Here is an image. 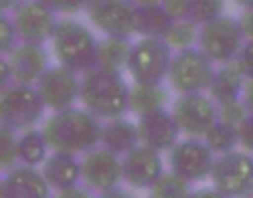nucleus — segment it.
<instances>
[{"mask_svg":"<svg viewBox=\"0 0 253 198\" xmlns=\"http://www.w3.org/2000/svg\"><path fill=\"white\" fill-rule=\"evenodd\" d=\"M47 145L52 151L68 155H87L97 148L102 139V125L99 118L85 108H68L54 111L42 129Z\"/></svg>","mask_w":253,"mask_h":198,"instance_id":"nucleus-1","label":"nucleus"},{"mask_svg":"<svg viewBox=\"0 0 253 198\" xmlns=\"http://www.w3.org/2000/svg\"><path fill=\"white\" fill-rule=\"evenodd\" d=\"M130 87L122 73L94 68L80 82V103L99 120L122 118L128 111Z\"/></svg>","mask_w":253,"mask_h":198,"instance_id":"nucleus-2","label":"nucleus"},{"mask_svg":"<svg viewBox=\"0 0 253 198\" xmlns=\"http://www.w3.org/2000/svg\"><path fill=\"white\" fill-rule=\"evenodd\" d=\"M52 49L61 66L85 75L97 68L99 40L78 19H61L52 39Z\"/></svg>","mask_w":253,"mask_h":198,"instance_id":"nucleus-3","label":"nucleus"},{"mask_svg":"<svg viewBox=\"0 0 253 198\" xmlns=\"http://www.w3.org/2000/svg\"><path fill=\"white\" fill-rule=\"evenodd\" d=\"M45 103L33 85L12 84L0 96V122L12 132L32 131L42 120Z\"/></svg>","mask_w":253,"mask_h":198,"instance_id":"nucleus-4","label":"nucleus"},{"mask_svg":"<svg viewBox=\"0 0 253 198\" xmlns=\"http://www.w3.org/2000/svg\"><path fill=\"white\" fill-rule=\"evenodd\" d=\"M213 61L200 49H187L173 54L169 82L173 91L182 94H201L208 91L215 77Z\"/></svg>","mask_w":253,"mask_h":198,"instance_id":"nucleus-5","label":"nucleus"},{"mask_svg":"<svg viewBox=\"0 0 253 198\" xmlns=\"http://www.w3.org/2000/svg\"><path fill=\"white\" fill-rule=\"evenodd\" d=\"M245 35L241 32L239 19L222 14L208 25L200 28L198 49L203 50L213 63L227 64L238 59L243 49Z\"/></svg>","mask_w":253,"mask_h":198,"instance_id":"nucleus-6","label":"nucleus"},{"mask_svg":"<svg viewBox=\"0 0 253 198\" xmlns=\"http://www.w3.org/2000/svg\"><path fill=\"white\" fill-rule=\"evenodd\" d=\"M173 54L167 40L139 39L132 47L128 73L137 84H163L169 78Z\"/></svg>","mask_w":253,"mask_h":198,"instance_id":"nucleus-7","label":"nucleus"},{"mask_svg":"<svg viewBox=\"0 0 253 198\" xmlns=\"http://www.w3.org/2000/svg\"><path fill=\"white\" fill-rule=\"evenodd\" d=\"M210 179L215 190L229 198L253 197V156L238 149L218 155Z\"/></svg>","mask_w":253,"mask_h":198,"instance_id":"nucleus-8","label":"nucleus"},{"mask_svg":"<svg viewBox=\"0 0 253 198\" xmlns=\"http://www.w3.org/2000/svg\"><path fill=\"white\" fill-rule=\"evenodd\" d=\"M172 115L187 138H205L207 132L218 122V104L205 92L182 94L175 99Z\"/></svg>","mask_w":253,"mask_h":198,"instance_id":"nucleus-9","label":"nucleus"},{"mask_svg":"<svg viewBox=\"0 0 253 198\" xmlns=\"http://www.w3.org/2000/svg\"><path fill=\"white\" fill-rule=\"evenodd\" d=\"M12 23L18 32L19 44L43 46L47 40L54 39L61 19L47 2H23L16 4L12 11Z\"/></svg>","mask_w":253,"mask_h":198,"instance_id":"nucleus-10","label":"nucleus"},{"mask_svg":"<svg viewBox=\"0 0 253 198\" xmlns=\"http://www.w3.org/2000/svg\"><path fill=\"white\" fill-rule=\"evenodd\" d=\"M215 153L198 138H186L169 151L170 170L189 183H200L211 176Z\"/></svg>","mask_w":253,"mask_h":198,"instance_id":"nucleus-11","label":"nucleus"},{"mask_svg":"<svg viewBox=\"0 0 253 198\" xmlns=\"http://www.w3.org/2000/svg\"><path fill=\"white\" fill-rule=\"evenodd\" d=\"M87 14L92 25L106 37L128 39L135 30V4L123 0H94L87 4Z\"/></svg>","mask_w":253,"mask_h":198,"instance_id":"nucleus-12","label":"nucleus"},{"mask_svg":"<svg viewBox=\"0 0 253 198\" xmlns=\"http://www.w3.org/2000/svg\"><path fill=\"white\" fill-rule=\"evenodd\" d=\"M80 82L82 78H78V73L56 64L42 75L35 87L47 108L63 111L73 108L75 101L80 99Z\"/></svg>","mask_w":253,"mask_h":198,"instance_id":"nucleus-13","label":"nucleus"},{"mask_svg":"<svg viewBox=\"0 0 253 198\" xmlns=\"http://www.w3.org/2000/svg\"><path fill=\"white\" fill-rule=\"evenodd\" d=\"M82 179L90 191L99 195L116 190L123 181L122 158L106 148H95L82 158Z\"/></svg>","mask_w":253,"mask_h":198,"instance_id":"nucleus-14","label":"nucleus"},{"mask_svg":"<svg viewBox=\"0 0 253 198\" xmlns=\"http://www.w3.org/2000/svg\"><path fill=\"white\" fill-rule=\"evenodd\" d=\"M123 181L128 186L146 190L153 188L158 183L160 177L165 174L163 158L158 151L139 145L130 153H126L122 158Z\"/></svg>","mask_w":253,"mask_h":198,"instance_id":"nucleus-15","label":"nucleus"},{"mask_svg":"<svg viewBox=\"0 0 253 198\" xmlns=\"http://www.w3.org/2000/svg\"><path fill=\"white\" fill-rule=\"evenodd\" d=\"M5 59L11 68L14 84L21 85H37L42 75L50 68L45 47L33 44H18Z\"/></svg>","mask_w":253,"mask_h":198,"instance_id":"nucleus-16","label":"nucleus"},{"mask_svg":"<svg viewBox=\"0 0 253 198\" xmlns=\"http://www.w3.org/2000/svg\"><path fill=\"white\" fill-rule=\"evenodd\" d=\"M49 183L37 167L16 165L0 183V198H50Z\"/></svg>","mask_w":253,"mask_h":198,"instance_id":"nucleus-17","label":"nucleus"},{"mask_svg":"<svg viewBox=\"0 0 253 198\" xmlns=\"http://www.w3.org/2000/svg\"><path fill=\"white\" fill-rule=\"evenodd\" d=\"M139 139L142 146L155 151H170L179 143L180 129L173 118L172 111H160L155 115L139 118Z\"/></svg>","mask_w":253,"mask_h":198,"instance_id":"nucleus-18","label":"nucleus"},{"mask_svg":"<svg viewBox=\"0 0 253 198\" xmlns=\"http://www.w3.org/2000/svg\"><path fill=\"white\" fill-rule=\"evenodd\" d=\"M42 174L56 191L78 186V181L82 179V160L75 155L52 151L42 163Z\"/></svg>","mask_w":253,"mask_h":198,"instance_id":"nucleus-19","label":"nucleus"},{"mask_svg":"<svg viewBox=\"0 0 253 198\" xmlns=\"http://www.w3.org/2000/svg\"><path fill=\"white\" fill-rule=\"evenodd\" d=\"M246 78L243 75L241 68L236 61L227 64H220L217 71H215L213 82L210 85V98L213 99L218 106L234 103L243 99V92H245Z\"/></svg>","mask_w":253,"mask_h":198,"instance_id":"nucleus-20","label":"nucleus"},{"mask_svg":"<svg viewBox=\"0 0 253 198\" xmlns=\"http://www.w3.org/2000/svg\"><path fill=\"white\" fill-rule=\"evenodd\" d=\"M173 25L172 16L165 5L158 2H139L135 4V30L141 39L165 40Z\"/></svg>","mask_w":253,"mask_h":198,"instance_id":"nucleus-21","label":"nucleus"},{"mask_svg":"<svg viewBox=\"0 0 253 198\" xmlns=\"http://www.w3.org/2000/svg\"><path fill=\"white\" fill-rule=\"evenodd\" d=\"M170 94L163 84H137L130 87L128 94V110L135 113L139 118L165 111Z\"/></svg>","mask_w":253,"mask_h":198,"instance_id":"nucleus-22","label":"nucleus"},{"mask_svg":"<svg viewBox=\"0 0 253 198\" xmlns=\"http://www.w3.org/2000/svg\"><path fill=\"white\" fill-rule=\"evenodd\" d=\"M102 148L109 149L115 155H123L130 153L134 148L141 145L139 139V129L137 124L126 120V118H115L109 120L106 125H102Z\"/></svg>","mask_w":253,"mask_h":198,"instance_id":"nucleus-23","label":"nucleus"},{"mask_svg":"<svg viewBox=\"0 0 253 198\" xmlns=\"http://www.w3.org/2000/svg\"><path fill=\"white\" fill-rule=\"evenodd\" d=\"M132 47H134V44L128 39L104 37L102 40H99L97 68L113 71V73H122L125 68H128Z\"/></svg>","mask_w":253,"mask_h":198,"instance_id":"nucleus-24","label":"nucleus"},{"mask_svg":"<svg viewBox=\"0 0 253 198\" xmlns=\"http://www.w3.org/2000/svg\"><path fill=\"white\" fill-rule=\"evenodd\" d=\"M47 139L42 131H26L18 138V156L21 165L37 167L47 160Z\"/></svg>","mask_w":253,"mask_h":198,"instance_id":"nucleus-25","label":"nucleus"},{"mask_svg":"<svg viewBox=\"0 0 253 198\" xmlns=\"http://www.w3.org/2000/svg\"><path fill=\"white\" fill-rule=\"evenodd\" d=\"M205 143L210 146V149L217 155H225V153L234 151V148L239 145V132L238 127L225 124L218 120L205 136Z\"/></svg>","mask_w":253,"mask_h":198,"instance_id":"nucleus-26","label":"nucleus"},{"mask_svg":"<svg viewBox=\"0 0 253 198\" xmlns=\"http://www.w3.org/2000/svg\"><path fill=\"white\" fill-rule=\"evenodd\" d=\"M198 39H200V28L187 19H180V21H173L165 40L172 49H177V52H182L187 49H194V44H198Z\"/></svg>","mask_w":253,"mask_h":198,"instance_id":"nucleus-27","label":"nucleus"},{"mask_svg":"<svg viewBox=\"0 0 253 198\" xmlns=\"http://www.w3.org/2000/svg\"><path fill=\"white\" fill-rule=\"evenodd\" d=\"M151 190L153 198H189L193 193L189 181L177 176L172 170L163 174Z\"/></svg>","mask_w":253,"mask_h":198,"instance_id":"nucleus-28","label":"nucleus"},{"mask_svg":"<svg viewBox=\"0 0 253 198\" xmlns=\"http://www.w3.org/2000/svg\"><path fill=\"white\" fill-rule=\"evenodd\" d=\"M222 12H224V2L220 0H189L186 19L201 28L213 19L220 18Z\"/></svg>","mask_w":253,"mask_h":198,"instance_id":"nucleus-29","label":"nucleus"},{"mask_svg":"<svg viewBox=\"0 0 253 198\" xmlns=\"http://www.w3.org/2000/svg\"><path fill=\"white\" fill-rule=\"evenodd\" d=\"M19 162L18 156V138L16 132L11 129H0V167L4 172L14 169L16 163Z\"/></svg>","mask_w":253,"mask_h":198,"instance_id":"nucleus-30","label":"nucleus"},{"mask_svg":"<svg viewBox=\"0 0 253 198\" xmlns=\"http://www.w3.org/2000/svg\"><path fill=\"white\" fill-rule=\"evenodd\" d=\"M248 117H250V111L243 99L234 101V103L224 104V106H218V120L225 122V124L232 125V127H239Z\"/></svg>","mask_w":253,"mask_h":198,"instance_id":"nucleus-31","label":"nucleus"},{"mask_svg":"<svg viewBox=\"0 0 253 198\" xmlns=\"http://www.w3.org/2000/svg\"><path fill=\"white\" fill-rule=\"evenodd\" d=\"M18 44L19 39L12 18H9L7 14H2V18H0V52L9 54Z\"/></svg>","mask_w":253,"mask_h":198,"instance_id":"nucleus-32","label":"nucleus"},{"mask_svg":"<svg viewBox=\"0 0 253 198\" xmlns=\"http://www.w3.org/2000/svg\"><path fill=\"white\" fill-rule=\"evenodd\" d=\"M236 63L239 64L246 80L253 82V42H245L241 52H239Z\"/></svg>","mask_w":253,"mask_h":198,"instance_id":"nucleus-33","label":"nucleus"},{"mask_svg":"<svg viewBox=\"0 0 253 198\" xmlns=\"http://www.w3.org/2000/svg\"><path fill=\"white\" fill-rule=\"evenodd\" d=\"M238 132H239V145H241L246 151L253 153V117L252 115L239 125Z\"/></svg>","mask_w":253,"mask_h":198,"instance_id":"nucleus-34","label":"nucleus"},{"mask_svg":"<svg viewBox=\"0 0 253 198\" xmlns=\"http://www.w3.org/2000/svg\"><path fill=\"white\" fill-rule=\"evenodd\" d=\"M239 25H241V32L246 42H253V4H250L248 9L241 14Z\"/></svg>","mask_w":253,"mask_h":198,"instance_id":"nucleus-35","label":"nucleus"},{"mask_svg":"<svg viewBox=\"0 0 253 198\" xmlns=\"http://www.w3.org/2000/svg\"><path fill=\"white\" fill-rule=\"evenodd\" d=\"M54 198H94L87 186H73L68 190H61L54 195Z\"/></svg>","mask_w":253,"mask_h":198,"instance_id":"nucleus-36","label":"nucleus"},{"mask_svg":"<svg viewBox=\"0 0 253 198\" xmlns=\"http://www.w3.org/2000/svg\"><path fill=\"white\" fill-rule=\"evenodd\" d=\"M50 9L54 11H63V12H75L80 11L82 7H87V4H82V2H47Z\"/></svg>","mask_w":253,"mask_h":198,"instance_id":"nucleus-37","label":"nucleus"},{"mask_svg":"<svg viewBox=\"0 0 253 198\" xmlns=\"http://www.w3.org/2000/svg\"><path fill=\"white\" fill-rule=\"evenodd\" d=\"M189 198H229V197H225L224 193H220L215 188H200V190H194Z\"/></svg>","mask_w":253,"mask_h":198,"instance_id":"nucleus-38","label":"nucleus"},{"mask_svg":"<svg viewBox=\"0 0 253 198\" xmlns=\"http://www.w3.org/2000/svg\"><path fill=\"white\" fill-rule=\"evenodd\" d=\"M243 101H245L250 115L253 117V82L252 80H246L245 92H243Z\"/></svg>","mask_w":253,"mask_h":198,"instance_id":"nucleus-39","label":"nucleus"},{"mask_svg":"<svg viewBox=\"0 0 253 198\" xmlns=\"http://www.w3.org/2000/svg\"><path fill=\"white\" fill-rule=\"evenodd\" d=\"M97 198H135L130 191L122 190V188H116V190L106 191V193H101Z\"/></svg>","mask_w":253,"mask_h":198,"instance_id":"nucleus-40","label":"nucleus"},{"mask_svg":"<svg viewBox=\"0 0 253 198\" xmlns=\"http://www.w3.org/2000/svg\"><path fill=\"white\" fill-rule=\"evenodd\" d=\"M250 198H253V197H250Z\"/></svg>","mask_w":253,"mask_h":198,"instance_id":"nucleus-41","label":"nucleus"},{"mask_svg":"<svg viewBox=\"0 0 253 198\" xmlns=\"http://www.w3.org/2000/svg\"><path fill=\"white\" fill-rule=\"evenodd\" d=\"M151 198H153V197H151Z\"/></svg>","mask_w":253,"mask_h":198,"instance_id":"nucleus-42","label":"nucleus"}]
</instances>
